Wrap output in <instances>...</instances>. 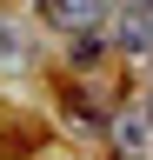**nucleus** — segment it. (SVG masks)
I'll return each instance as SVG.
<instances>
[{
	"label": "nucleus",
	"mask_w": 153,
	"mask_h": 160,
	"mask_svg": "<svg viewBox=\"0 0 153 160\" xmlns=\"http://www.w3.org/2000/svg\"><path fill=\"white\" fill-rule=\"evenodd\" d=\"M113 160H153V107H127L113 120Z\"/></svg>",
	"instance_id": "nucleus-3"
},
{
	"label": "nucleus",
	"mask_w": 153,
	"mask_h": 160,
	"mask_svg": "<svg viewBox=\"0 0 153 160\" xmlns=\"http://www.w3.org/2000/svg\"><path fill=\"white\" fill-rule=\"evenodd\" d=\"M113 47L120 53H153V0H120V13H113Z\"/></svg>",
	"instance_id": "nucleus-2"
},
{
	"label": "nucleus",
	"mask_w": 153,
	"mask_h": 160,
	"mask_svg": "<svg viewBox=\"0 0 153 160\" xmlns=\"http://www.w3.org/2000/svg\"><path fill=\"white\" fill-rule=\"evenodd\" d=\"M33 13H40L47 27H60V33H100L107 0H33Z\"/></svg>",
	"instance_id": "nucleus-1"
},
{
	"label": "nucleus",
	"mask_w": 153,
	"mask_h": 160,
	"mask_svg": "<svg viewBox=\"0 0 153 160\" xmlns=\"http://www.w3.org/2000/svg\"><path fill=\"white\" fill-rule=\"evenodd\" d=\"M27 60H33V47H27V27L0 13V73H20Z\"/></svg>",
	"instance_id": "nucleus-4"
},
{
	"label": "nucleus",
	"mask_w": 153,
	"mask_h": 160,
	"mask_svg": "<svg viewBox=\"0 0 153 160\" xmlns=\"http://www.w3.org/2000/svg\"><path fill=\"white\" fill-rule=\"evenodd\" d=\"M100 60V33H73V67H93Z\"/></svg>",
	"instance_id": "nucleus-5"
}]
</instances>
